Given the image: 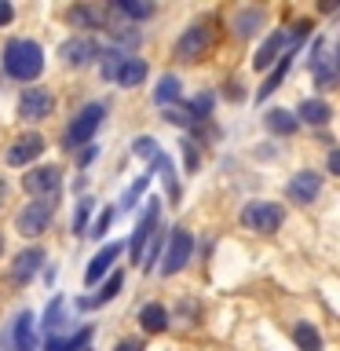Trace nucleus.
<instances>
[{"instance_id":"39","label":"nucleus","mask_w":340,"mask_h":351,"mask_svg":"<svg viewBox=\"0 0 340 351\" xmlns=\"http://www.w3.org/2000/svg\"><path fill=\"white\" fill-rule=\"evenodd\" d=\"M0 252H4V230H0Z\"/></svg>"},{"instance_id":"9","label":"nucleus","mask_w":340,"mask_h":351,"mask_svg":"<svg viewBox=\"0 0 340 351\" xmlns=\"http://www.w3.org/2000/svg\"><path fill=\"white\" fill-rule=\"evenodd\" d=\"M285 194H289V202H296V205H315L318 194H322V176L311 172V169L296 172L289 180V186H285Z\"/></svg>"},{"instance_id":"7","label":"nucleus","mask_w":340,"mask_h":351,"mask_svg":"<svg viewBox=\"0 0 340 351\" xmlns=\"http://www.w3.org/2000/svg\"><path fill=\"white\" fill-rule=\"evenodd\" d=\"M55 110V95L48 92V88H26V92L19 95V117L22 121H44Z\"/></svg>"},{"instance_id":"14","label":"nucleus","mask_w":340,"mask_h":351,"mask_svg":"<svg viewBox=\"0 0 340 351\" xmlns=\"http://www.w3.org/2000/svg\"><path fill=\"white\" fill-rule=\"evenodd\" d=\"M44 260H48V252H44L40 245H29V249H22L19 256H15V263H11V278L26 285V282L33 278V274L40 271V263H44Z\"/></svg>"},{"instance_id":"30","label":"nucleus","mask_w":340,"mask_h":351,"mask_svg":"<svg viewBox=\"0 0 340 351\" xmlns=\"http://www.w3.org/2000/svg\"><path fill=\"white\" fill-rule=\"evenodd\" d=\"M92 208H95L92 197H81V202H77V208H73V234H88V219H92Z\"/></svg>"},{"instance_id":"34","label":"nucleus","mask_w":340,"mask_h":351,"mask_svg":"<svg viewBox=\"0 0 340 351\" xmlns=\"http://www.w3.org/2000/svg\"><path fill=\"white\" fill-rule=\"evenodd\" d=\"M183 161H186V176H194L197 165H202V154H197V143L194 139L183 143Z\"/></svg>"},{"instance_id":"32","label":"nucleus","mask_w":340,"mask_h":351,"mask_svg":"<svg viewBox=\"0 0 340 351\" xmlns=\"http://www.w3.org/2000/svg\"><path fill=\"white\" fill-rule=\"evenodd\" d=\"M132 154H136V158H147V161H154V158H158V139H154V136H139L136 143H132Z\"/></svg>"},{"instance_id":"26","label":"nucleus","mask_w":340,"mask_h":351,"mask_svg":"<svg viewBox=\"0 0 340 351\" xmlns=\"http://www.w3.org/2000/svg\"><path fill=\"white\" fill-rule=\"evenodd\" d=\"M260 22H263V8H241L234 15V33L238 37H252Z\"/></svg>"},{"instance_id":"36","label":"nucleus","mask_w":340,"mask_h":351,"mask_svg":"<svg viewBox=\"0 0 340 351\" xmlns=\"http://www.w3.org/2000/svg\"><path fill=\"white\" fill-rule=\"evenodd\" d=\"M114 351H147V344H143V340H136V337H125V340H117Z\"/></svg>"},{"instance_id":"28","label":"nucleus","mask_w":340,"mask_h":351,"mask_svg":"<svg viewBox=\"0 0 340 351\" xmlns=\"http://www.w3.org/2000/svg\"><path fill=\"white\" fill-rule=\"evenodd\" d=\"M66 322V315H62V296H51V304L44 307V333L48 337H59V326Z\"/></svg>"},{"instance_id":"40","label":"nucleus","mask_w":340,"mask_h":351,"mask_svg":"<svg viewBox=\"0 0 340 351\" xmlns=\"http://www.w3.org/2000/svg\"><path fill=\"white\" fill-rule=\"evenodd\" d=\"M84 351H92V348H84Z\"/></svg>"},{"instance_id":"19","label":"nucleus","mask_w":340,"mask_h":351,"mask_svg":"<svg viewBox=\"0 0 340 351\" xmlns=\"http://www.w3.org/2000/svg\"><path fill=\"white\" fill-rule=\"evenodd\" d=\"M11 340H15V351H37V333H33V311H19V318L11 322Z\"/></svg>"},{"instance_id":"4","label":"nucleus","mask_w":340,"mask_h":351,"mask_svg":"<svg viewBox=\"0 0 340 351\" xmlns=\"http://www.w3.org/2000/svg\"><path fill=\"white\" fill-rule=\"evenodd\" d=\"M208 51H212V29H208L205 22H191L172 48V55L180 62H202Z\"/></svg>"},{"instance_id":"27","label":"nucleus","mask_w":340,"mask_h":351,"mask_svg":"<svg viewBox=\"0 0 340 351\" xmlns=\"http://www.w3.org/2000/svg\"><path fill=\"white\" fill-rule=\"evenodd\" d=\"M114 11H117V15H125V19H132V22H147V19L158 15V8H154V4H139V0H136V4H132V0H117Z\"/></svg>"},{"instance_id":"38","label":"nucleus","mask_w":340,"mask_h":351,"mask_svg":"<svg viewBox=\"0 0 340 351\" xmlns=\"http://www.w3.org/2000/svg\"><path fill=\"white\" fill-rule=\"evenodd\" d=\"M326 169H329V176H337V172H340V154H337V150H329V161H326Z\"/></svg>"},{"instance_id":"37","label":"nucleus","mask_w":340,"mask_h":351,"mask_svg":"<svg viewBox=\"0 0 340 351\" xmlns=\"http://www.w3.org/2000/svg\"><path fill=\"white\" fill-rule=\"evenodd\" d=\"M95 154H99V147H95V143H88V147H84L81 154H77V165H88V161H95Z\"/></svg>"},{"instance_id":"8","label":"nucleus","mask_w":340,"mask_h":351,"mask_svg":"<svg viewBox=\"0 0 340 351\" xmlns=\"http://www.w3.org/2000/svg\"><path fill=\"white\" fill-rule=\"evenodd\" d=\"M22 186H26V194H33V197H55L62 186V169L59 165H40V169H33L26 180H22Z\"/></svg>"},{"instance_id":"13","label":"nucleus","mask_w":340,"mask_h":351,"mask_svg":"<svg viewBox=\"0 0 340 351\" xmlns=\"http://www.w3.org/2000/svg\"><path fill=\"white\" fill-rule=\"evenodd\" d=\"M40 154H44V136H37V132H26V136H19L15 143H11L8 165H29V161H37Z\"/></svg>"},{"instance_id":"10","label":"nucleus","mask_w":340,"mask_h":351,"mask_svg":"<svg viewBox=\"0 0 340 351\" xmlns=\"http://www.w3.org/2000/svg\"><path fill=\"white\" fill-rule=\"evenodd\" d=\"M289 48H296L293 37H289V29H274L271 37L260 44V51H256V59H252V66H256V70H271V66L278 62Z\"/></svg>"},{"instance_id":"15","label":"nucleus","mask_w":340,"mask_h":351,"mask_svg":"<svg viewBox=\"0 0 340 351\" xmlns=\"http://www.w3.org/2000/svg\"><path fill=\"white\" fill-rule=\"evenodd\" d=\"M296 125H311V128H322L329 125V117H333V106L326 103V99H304L300 106H296Z\"/></svg>"},{"instance_id":"18","label":"nucleus","mask_w":340,"mask_h":351,"mask_svg":"<svg viewBox=\"0 0 340 351\" xmlns=\"http://www.w3.org/2000/svg\"><path fill=\"white\" fill-rule=\"evenodd\" d=\"M169 322H172V315H169V307L165 304H143L139 307V326H143V333H165L169 329Z\"/></svg>"},{"instance_id":"6","label":"nucleus","mask_w":340,"mask_h":351,"mask_svg":"<svg viewBox=\"0 0 340 351\" xmlns=\"http://www.w3.org/2000/svg\"><path fill=\"white\" fill-rule=\"evenodd\" d=\"M194 256V234L186 227H175L172 234H169V245H165V260H161V274L165 278H172V274H180L186 263H191Z\"/></svg>"},{"instance_id":"23","label":"nucleus","mask_w":340,"mask_h":351,"mask_svg":"<svg viewBox=\"0 0 340 351\" xmlns=\"http://www.w3.org/2000/svg\"><path fill=\"white\" fill-rule=\"evenodd\" d=\"M293 340H296L300 351H326V340H322V333H318L311 322H296L293 326Z\"/></svg>"},{"instance_id":"31","label":"nucleus","mask_w":340,"mask_h":351,"mask_svg":"<svg viewBox=\"0 0 340 351\" xmlns=\"http://www.w3.org/2000/svg\"><path fill=\"white\" fill-rule=\"evenodd\" d=\"M147 186H150V172H143L139 180L132 183V186H128L125 194H121V208H125V213H128V208H136V202L143 197V191H147Z\"/></svg>"},{"instance_id":"20","label":"nucleus","mask_w":340,"mask_h":351,"mask_svg":"<svg viewBox=\"0 0 340 351\" xmlns=\"http://www.w3.org/2000/svg\"><path fill=\"white\" fill-rule=\"evenodd\" d=\"M114 81H117L121 88H139L143 81H147V59H136V55H128V59L121 62V70H117Z\"/></svg>"},{"instance_id":"24","label":"nucleus","mask_w":340,"mask_h":351,"mask_svg":"<svg viewBox=\"0 0 340 351\" xmlns=\"http://www.w3.org/2000/svg\"><path fill=\"white\" fill-rule=\"evenodd\" d=\"M263 125H267V128L274 132V136H293V132L300 128V125H296V117L289 114V110H267Z\"/></svg>"},{"instance_id":"5","label":"nucleus","mask_w":340,"mask_h":351,"mask_svg":"<svg viewBox=\"0 0 340 351\" xmlns=\"http://www.w3.org/2000/svg\"><path fill=\"white\" fill-rule=\"evenodd\" d=\"M51 219H55V197H33V202L22 205V213L15 216V227H19V234L37 238L48 230Z\"/></svg>"},{"instance_id":"22","label":"nucleus","mask_w":340,"mask_h":351,"mask_svg":"<svg viewBox=\"0 0 340 351\" xmlns=\"http://www.w3.org/2000/svg\"><path fill=\"white\" fill-rule=\"evenodd\" d=\"M88 340H92V326H84L73 337H48L44 340V351H84Z\"/></svg>"},{"instance_id":"16","label":"nucleus","mask_w":340,"mask_h":351,"mask_svg":"<svg viewBox=\"0 0 340 351\" xmlns=\"http://www.w3.org/2000/svg\"><path fill=\"white\" fill-rule=\"evenodd\" d=\"M66 19L77 29H106V8H99V4H77L66 11Z\"/></svg>"},{"instance_id":"3","label":"nucleus","mask_w":340,"mask_h":351,"mask_svg":"<svg viewBox=\"0 0 340 351\" xmlns=\"http://www.w3.org/2000/svg\"><path fill=\"white\" fill-rule=\"evenodd\" d=\"M285 223V208L278 202H245L241 205V227L252 234H274Z\"/></svg>"},{"instance_id":"33","label":"nucleus","mask_w":340,"mask_h":351,"mask_svg":"<svg viewBox=\"0 0 340 351\" xmlns=\"http://www.w3.org/2000/svg\"><path fill=\"white\" fill-rule=\"evenodd\" d=\"M114 216H117V208H103V213H99V219L88 227V238H106V230H110V223H114Z\"/></svg>"},{"instance_id":"17","label":"nucleus","mask_w":340,"mask_h":351,"mask_svg":"<svg viewBox=\"0 0 340 351\" xmlns=\"http://www.w3.org/2000/svg\"><path fill=\"white\" fill-rule=\"evenodd\" d=\"M293 59H296V48H289L282 55L278 62L271 66V73H267V81H263L260 88H256V103H263V99H271L274 92L282 88V81H285V73H289V66H293Z\"/></svg>"},{"instance_id":"1","label":"nucleus","mask_w":340,"mask_h":351,"mask_svg":"<svg viewBox=\"0 0 340 351\" xmlns=\"http://www.w3.org/2000/svg\"><path fill=\"white\" fill-rule=\"evenodd\" d=\"M4 73L11 77V81H37V77L44 73V48L37 40H26V37H11L4 44Z\"/></svg>"},{"instance_id":"12","label":"nucleus","mask_w":340,"mask_h":351,"mask_svg":"<svg viewBox=\"0 0 340 351\" xmlns=\"http://www.w3.org/2000/svg\"><path fill=\"white\" fill-rule=\"evenodd\" d=\"M121 252H125V241H106V245L95 252V260L88 263V271H84V282H88V285L103 282V274H106V271L117 263V256H121Z\"/></svg>"},{"instance_id":"29","label":"nucleus","mask_w":340,"mask_h":351,"mask_svg":"<svg viewBox=\"0 0 340 351\" xmlns=\"http://www.w3.org/2000/svg\"><path fill=\"white\" fill-rule=\"evenodd\" d=\"M99 59H103V62H99V77H103V81H114L117 70H121V62H125L128 55L117 51V48H106V51H99Z\"/></svg>"},{"instance_id":"35","label":"nucleus","mask_w":340,"mask_h":351,"mask_svg":"<svg viewBox=\"0 0 340 351\" xmlns=\"http://www.w3.org/2000/svg\"><path fill=\"white\" fill-rule=\"evenodd\" d=\"M15 22V4H8V0H0V29L11 26Z\"/></svg>"},{"instance_id":"25","label":"nucleus","mask_w":340,"mask_h":351,"mask_svg":"<svg viewBox=\"0 0 340 351\" xmlns=\"http://www.w3.org/2000/svg\"><path fill=\"white\" fill-rule=\"evenodd\" d=\"M121 289H125V274H121V271H110V278L103 282V289H99L95 296H88V304H92V307H103V304L114 300Z\"/></svg>"},{"instance_id":"2","label":"nucleus","mask_w":340,"mask_h":351,"mask_svg":"<svg viewBox=\"0 0 340 351\" xmlns=\"http://www.w3.org/2000/svg\"><path fill=\"white\" fill-rule=\"evenodd\" d=\"M110 114V106L106 103H99V99H92V103H84L81 110H77V117L70 121V128H66V150H77V147H88V143L95 139V132L103 128V121Z\"/></svg>"},{"instance_id":"11","label":"nucleus","mask_w":340,"mask_h":351,"mask_svg":"<svg viewBox=\"0 0 340 351\" xmlns=\"http://www.w3.org/2000/svg\"><path fill=\"white\" fill-rule=\"evenodd\" d=\"M59 55L66 66H88L92 59H99V44L92 37H70V40H62Z\"/></svg>"},{"instance_id":"21","label":"nucleus","mask_w":340,"mask_h":351,"mask_svg":"<svg viewBox=\"0 0 340 351\" xmlns=\"http://www.w3.org/2000/svg\"><path fill=\"white\" fill-rule=\"evenodd\" d=\"M180 95H183V81H180V77H175V73H161L158 88H154V103L169 110L172 103H180Z\"/></svg>"}]
</instances>
